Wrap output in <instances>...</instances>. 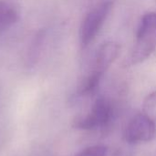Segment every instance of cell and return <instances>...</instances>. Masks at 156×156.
<instances>
[{"mask_svg": "<svg viewBox=\"0 0 156 156\" xmlns=\"http://www.w3.org/2000/svg\"><path fill=\"white\" fill-rule=\"evenodd\" d=\"M156 49V11L144 14L140 21L136 38L126 66L146 60Z\"/></svg>", "mask_w": 156, "mask_h": 156, "instance_id": "6da1fadb", "label": "cell"}, {"mask_svg": "<svg viewBox=\"0 0 156 156\" xmlns=\"http://www.w3.org/2000/svg\"><path fill=\"white\" fill-rule=\"evenodd\" d=\"M113 6L111 0L95 5L83 18L80 28V41L82 48H87L95 39Z\"/></svg>", "mask_w": 156, "mask_h": 156, "instance_id": "7a4b0ae2", "label": "cell"}, {"mask_svg": "<svg viewBox=\"0 0 156 156\" xmlns=\"http://www.w3.org/2000/svg\"><path fill=\"white\" fill-rule=\"evenodd\" d=\"M113 111L111 102L100 97L93 103L90 112L83 117H80L74 122V126L80 130H97L106 127L112 118Z\"/></svg>", "mask_w": 156, "mask_h": 156, "instance_id": "3957f363", "label": "cell"}, {"mask_svg": "<svg viewBox=\"0 0 156 156\" xmlns=\"http://www.w3.org/2000/svg\"><path fill=\"white\" fill-rule=\"evenodd\" d=\"M156 137V124L146 114L135 115L127 124L124 139L130 144L149 143Z\"/></svg>", "mask_w": 156, "mask_h": 156, "instance_id": "277c9868", "label": "cell"}, {"mask_svg": "<svg viewBox=\"0 0 156 156\" xmlns=\"http://www.w3.org/2000/svg\"><path fill=\"white\" fill-rule=\"evenodd\" d=\"M121 52V45L116 41L104 42L98 49L92 68L88 76H90L98 80H102L104 74L117 59Z\"/></svg>", "mask_w": 156, "mask_h": 156, "instance_id": "5b68a950", "label": "cell"}, {"mask_svg": "<svg viewBox=\"0 0 156 156\" xmlns=\"http://www.w3.org/2000/svg\"><path fill=\"white\" fill-rule=\"evenodd\" d=\"M18 17V8L13 1L0 0V34L10 28Z\"/></svg>", "mask_w": 156, "mask_h": 156, "instance_id": "8992f818", "label": "cell"}, {"mask_svg": "<svg viewBox=\"0 0 156 156\" xmlns=\"http://www.w3.org/2000/svg\"><path fill=\"white\" fill-rule=\"evenodd\" d=\"M76 156H107V149L101 145H94L84 149Z\"/></svg>", "mask_w": 156, "mask_h": 156, "instance_id": "52a82bcc", "label": "cell"}, {"mask_svg": "<svg viewBox=\"0 0 156 156\" xmlns=\"http://www.w3.org/2000/svg\"><path fill=\"white\" fill-rule=\"evenodd\" d=\"M156 106V90L151 92L144 101V107L145 109H152Z\"/></svg>", "mask_w": 156, "mask_h": 156, "instance_id": "ba28073f", "label": "cell"}]
</instances>
